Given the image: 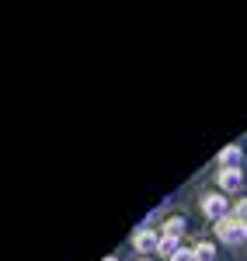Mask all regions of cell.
<instances>
[{"label":"cell","instance_id":"obj_11","mask_svg":"<svg viewBox=\"0 0 247 261\" xmlns=\"http://www.w3.org/2000/svg\"><path fill=\"white\" fill-rule=\"evenodd\" d=\"M244 241H247V220H244Z\"/></svg>","mask_w":247,"mask_h":261},{"label":"cell","instance_id":"obj_5","mask_svg":"<svg viewBox=\"0 0 247 261\" xmlns=\"http://www.w3.org/2000/svg\"><path fill=\"white\" fill-rule=\"evenodd\" d=\"M237 161H240V146H237V143H230L227 150L219 153V167H237Z\"/></svg>","mask_w":247,"mask_h":261},{"label":"cell","instance_id":"obj_2","mask_svg":"<svg viewBox=\"0 0 247 261\" xmlns=\"http://www.w3.org/2000/svg\"><path fill=\"white\" fill-rule=\"evenodd\" d=\"M219 188L223 192H233V188H240V181H244V171L240 167H219Z\"/></svg>","mask_w":247,"mask_h":261},{"label":"cell","instance_id":"obj_6","mask_svg":"<svg viewBox=\"0 0 247 261\" xmlns=\"http://www.w3.org/2000/svg\"><path fill=\"white\" fill-rule=\"evenodd\" d=\"M157 251H160L164 258H174V254L181 251V244H178V237H164V233H160V244H157Z\"/></svg>","mask_w":247,"mask_h":261},{"label":"cell","instance_id":"obj_3","mask_svg":"<svg viewBox=\"0 0 247 261\" xmlns=\"http://www.w3.org/2000/svg\"><path fill=\"white\" fill-rule=\"evenodd\" d=\"M132 244H136V251H143V254H146V251H157V244H160V233H153L150 226H143V230L132 237Z\"/></svg>","mask_w":247,"mask_h":261},{"label":"cell","instance_id":"obj_7","mask_svg":"<svg viewBox=\"0 0 247 261\" xmlns=\"http://www.w3.org/2000/svg\"><path fill=\"white\" fill-rule=\"evenodd\" d=\"M160 233H164V237H181V233H185V220H181V216H171Z\"/></svg>","mask_w":247,"mask_h":261},{"label":"cell","instance_id":"obj_10","mask_svg":"<svg viewBox=\"0 0 247 261\" xmlns=\"http://www.w3.org/2000/svg\"><path fill=\"white\" fill-rule=\"evenodd\" d=\"M171 261H195V254H191V251H185V247H181V251H178V254H174V258Z\"/></svg>","mask_w":247,"mask_h":261},{"label":"cell","instance_id":"obj_8","mask_svg":"<svg viewBox=\"0 0 247 261\" xmlns=\"http://www.w3.org/2000/svg\"><path fill=\"white\" fill-rule=\"evenodd\" d=\"M191 254H195V261H212V258H216V247H212L209 241H202V244H195Z\"/></svg>","mask_w":247,"mask_h":261},{"label":"cell","instance_id":"obj_1","mask_svg":"<svg viewBox=\"0 0 247 261\" xmlns=\"http://www.w3.org/2000/svg\"><path fill=\"white\" fill-rule=\"evenodd\" d=\"M216 237H223L227 244L244 241V223H240V220H233V216H223V220L216 223Z\"/></svg>","mask_w":247,"mask_h":261},{"label":"cell","instance_id":"obj_9","mask_svg":"<svg viewBox=\"0 0 247 261\" xmlns=\"http://www.w3.org/2000/svg\"><path fill=\"white\" fill-rule=\"evenodd\" d=\"M233 220H240V223L247 220V199H240L237 205H233Z\"/></svg>","mask_w":247,"mask_h":261},{"label":"cell","instance_id":"obj_12","mask_svg":"<svg viewBox=\"0 0 247 261\" xmlns=\"http://www.w3.org/2000/svg\"><path fill=\"white\" fill-rule=\"evenodd\" d=\"M104 261H119V258H104Z\"/></svg>","mask_w":247,"mask_h":261},{"label":"cell","instance_id":"obj_4","mask_svg":"<svg viewBox=\"0 0 247 261\" xmlns=\"http://www.w3.org/2000/svg\"><path fill=\"white\" fill-rule=\"evenodd\" d=\"M202 209H206V216H212L216 223L227 216V202H223V195H206V199H202Z\"/></svg>","mask_w":247,"mask_h":261},{"label":"cell","instance_id":"obj_13","mask_svg":"<svg viewBox=\"0 0 247 261\" xmlns=\"http://www.w3.org/2000/svg\"><path fill=\"white\" fill-rule=\"evenodd\" d=\"M140 261H150V258H140Z\"/></svg>","mask_w":247,"mask_h":261}]
</instances>
